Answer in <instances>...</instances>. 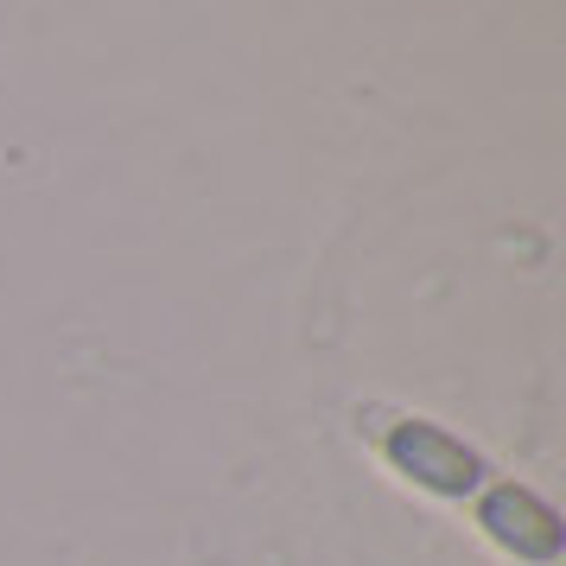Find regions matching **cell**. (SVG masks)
Returning <instances> with one entry per match:
<instances>
[{
	"label": "cell",
	"mask_w": 566,
	"mask_h": 566,
	"mask_svg": "<svg viewBox=\"0 0 566 566\" xmlns=\"http://www.w3.org/2000/svg\"><path fill=\"white\" fill-rule=\"evenodd\" d=\"M382 452L408 484L433 490V496H471L484 484V459L464 439H452L446 427H433V420H395Z\"/></svg>",
	"instance_id": "cell-1"
},
{
	"label": "cell",
	"mask_w": 566,
	"mask_h": 566,
	"mask_svg": "<svg viewBox=\"0 0 566 566\" xmlns=\"http://www.w3.org/2000/svg\"><path fill=\"white\" fill-rule=\"evenodd\" d=\"M478 522H484V535L496 541L503 554H515V560H535V566L560 560V541H566L560 510L541 503L528 484H496L484 503H478Z\"/></svg>",
	"instance_id": "cell-2"
}]
</instances>
